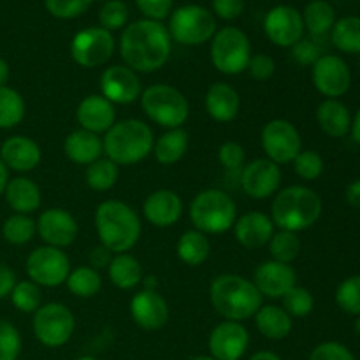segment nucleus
Returning a JSON list of instances; mask_svg holds the SVG:
<instances>
[{
    "label": "nucleus",
    "instance_id": "obj_1",
    "mask_svg": "<svg viewBox=\"0 0 360 360\" xmlns=\"http://www.w3.org/2000/svg\"><path fill=\"white\" fill-rule=\"evenodd\" d=\"M172 39L160 21L139 20L125 27L120 37V55L134 72H155L167 63Z\"/></svg>",
    "mask_w": 360,
    "mask_h": 360
},
{
    "label": "nucleus",
    "instance_id": "obj_2",
    "mask_svg": "<svg viewBox=\"0 0 360 360\" xmlns=\"http://www.w3.org/2000/svg\"><path fill=\"white\" fill-rule=\"evenodd\" d=\"M322 197L308 186H287L271 204V220L280 231L297 232L308 231L322 217Z\"/></svg>",
    "mask_w": 360,
    "mask_h": 360
},
{
    "label": "nucleus",
    "instance_id": "obj_3",
    "mask_svg": "<svg viewBox=\"0 0 360 360\" xmlns=\"http://www.w3.org/2000/svg\"><path fill=\"white\" fill-rule=\"evenodd\" d=\"M210 299L214 311L229 322H243L262 308V294L253 281L239 274H220L210 287Z\"/></svg>",
    "mask_w": 360,
    "mask_h": 360
},
{
    "label": "nucleus",
    "instance_id": "obj_4",
    "mask_svg": "<svg viewBox=\"0 0 360 360\" xmlns=\"http://www.w3.org/2000/svg\"><path fill=\"white\" fill-rule=\"evenodd\" d=\"M95 229L101 245L111 253H127L141 238V220L122 200H104L95 211Z\"/></svg>",
    "mask_w": 360,
    "mask_h": 360
},
{
    "label": "nucleus",
    "instance_id": "obj_5",
    "mask_svg": "<svg viewBox=\"0 0 360 360\" xmlns=\"http://www.w3.org/2000/svg\"><path fill=\"white\" fill-rule=\"evenodd\" d=\"M104 153L116 165H134L143 162L153 151L155 136L150 125L141 120H123L116 122L105 132Z\"/></svg>",
    "mask_w": 360,
    "mask_h": 360
},
{
    "label": "nucleus",
    "instance_id": "obj_6",
    "mask_svg": "<svg viewBox=\"0 0 360 360\" xmlns=\"http://www.w3.org/2000/svg\"><path fill=\"white\" fill-rule=\"evenodd\" d=\"M190 220L202 234H221L234 227L238 207L232 197L221 190H202L190 204Z\"/></svg>",
    "mask_w": 360,
    "mask_h": 360
},
{
    "label": "nucleus",
    "instance_id": "obj_7",
    "mask_svg": "<svg viewBox=\"0 0 360 360\" xmlns=\"http://www.w3.org/2000/svg\"><path fill=\"white\" fill-rule=\"evenodd\" d=\"M144 115L164 129H179L188 120L190 105L185 95L171 84H151L141 94Z\"/></svg>",
    "mask_w": 360,
    "mask_h": 360
},
{
    "label": "nucleus",
    "instance_id": "obj_8",
    "mask_svg": "<svg viewBox=\"0 0 360 360\" xmlns=\"http://www.w3.org/2000/svg\"><path fill=\"white\" fill-rule=\"evenodd\" d=\"M169 35L183 46H200L217 34V18L206 7L186 4L178 7L169 20Z\"/></svg>",
    "mask_w": 360,
    "mask_h": 360
},
{
    "label": "nucleus",
    "instance_id": "obj_9",
    "mask_svg": "<svg viewBox=\"0 0 360 360\" xmlns=\"http://www.w3.org/2000/svg\"><path fill=\"white\" fill-rule=\"evenodd\" d=\"M252 58V44L241 28L224 27L211 39V62L214 69L227 76L245 72Z\"/></svg>",
    "mask_w": 360,
    "mask_h": 360
},
{
    "label": "nucleus",
    "instance_id": "obj_10",
    "mask_svg": "<svg viewBox=\"0 0 360 360\" xmlns=\"http://www.w3.org/2000/svg\"><path fill=\"white\" fill-rule=\"evenodd\" d=\"M34 334L48 348H60L72 338L76 320L65 304L49 302L34 313Z\"/></svg>",
    "mask_w": 360,
    "mask_h": 360
},
{
    "label": "nucleus",
    "instance_id": "obj_11",
    "mask_svg": "<svg viewBox=\"0 0 360 360\" xmlns=\"http://www.w3.org/2000/svg\"><path fill=\"white\" fill-rule=\"evenodd\" d=\"M260 144L267 158L276 165L290 164L302 151L301 134L294 123L283 118L271 120L264 125Z\"/></svg>",
    "mask_w": 360,
    "mask_h": 360
},
{
    "label": "nucleus",
    "instance_id": "obj_12",
    "mask_svg": "<svg viewBox=\"0 0 360 360\" xmlns=\"http://www.w3.org/2000/svg\"><path fill=\"white\" fill-rule=\"evenodd\" d=\"M116 48V41L109 30L102 27H88L77 32L70 42V56L77 65L95 69L109 62Z\"/></svg>",
    "mask_w": 360,
    "mask_h": 360
},
{
    "label": "nucleus",
    "instance_id": "obj_13",
    "mask_svg": "<svg viewBox=\"0 0 360 360\" xmlns=\"http://www.w3.org/2000/svg\"><path fill=\"white\" fill-rule=\"evenodd\" d=\"M27 274L39 287H58L70 273V260L60 248L39 246L27 257Z\"/></svg>",
    "mask_w": 360,
    "mask_h": 360
},
{
    "label": "nucleus",
    "instance_id": "obj_14",
    "mask_svg": "<svg viewBox=\"0 0 360 360\" xmlns=\"http://www.w3.org/2000/svg\"><path fill=\"white\" fill-rule=\"evenodd\" d=\"M302 14L292 6H276L264 18V32L274 46L292 48L304 37Z\"/></svg>",
    "mask_w": 360,
    "mask_h": 360
},
{
    "label": "nucleus",
    "instance_id": "obj_15",
    "mask_svg": "<svg viewBox=\"0 0 360 360\" xmlns=\"http://www.w3.org/2000/svg\"><path fill=\"white\" fill-rule=\"evenodd\" d=\"M313 84L327 98L343 97L352 84L348 63L338 55H322L313 65Z\"/></svg>",
    "mask_w": 360,
    "mask_h": 360
},
{
    "label": "nucleus",
    "instance_id": "obj_16",
    "mask_svg": "<svg viewBox=\"0 0 360 360\" xmlns=\"http://www.w3.org/2000/svg\"><path fill=\"white\" fill-rule=\"evenodd\" d=\"M239 185L248 197L264 200L276 195L281 185V169L269 158H257L243 167L239 174Z\"/></svg>",
    "mask_w": 360,
    "mask_h": 360
},
{
    "label": "nucleus",
    "instance_id": "obj_17",
    "mask_svg": "<svg viewBox=\"0 0 360 360\" xmlns=\"http://www.w3.org/2000/svg\"><path fill=\"white\" fill-rule=\"evenodd\" d=\"M37 224V234L42 241L53 248H67L77 238V221L69 211L62 207H51L41 213Z\"/></svg>",
    "mask_w": 360,
    "mask_h": 360
},
{
    "label": "nucleus",
    "instance_id": "obj_18",
    "mask_svg": "<svg viewBox=\"0 0 360 360\" xmlns=\"http://www.w3.org/2000/svg\"><path fill=\"white\" fill-rule=\"evenodd\" d=\"M102 97L112 104H132L141 98L143 88L137 72L127 65H111L101 76Z\"/></svg>",
    "mask_w": 360,
    "mask_h": 360
},
{
    "label": "nucleus",
    "instance_id": "obj_19",
    "mask_svg": "<svg viewBox=\"0 0 360 360\" xmlns=\"http://www.w3.org/2000/svg\"><path fill=\"white\" fill-rule=\"evenodd\" d=\"M250 334L241 322H221L210 336L211 357L217 360H239L246 354Z\"/></svg>",
    "mask_w": 360,
    "mask_h": 360
},
{
    "label": "nucleus",
    "instance_id": "obj_20",
    "mask_svg": "<svg viewBox=\"0 0 360 360\" xmlns=\"http://www.w3.org/2000/svg\"><path fill=\"white\" fill-rule=\"evenodd\" d=\"M253 285L262 294V297L281 299L290 288L297 285V273L290 264L267 260L255 269Z\"/></svg>",
    "mask_w": 360,
    "mask_h": 360
},
{
    "label": "nucleus",
    "instance_id": "obj_21",
    "mask_svg": "<svg viewBox=\"0 0 360 360\" xmlns=\"http://www.w3.org/2000/svg\"><path fill=\"white\" fill-rule=\"evenodd\" d=\"M132 320L144 330H158L169 322V306L157 290L143 288L130 301Z\"/></svg>",
    "mask_w": 360,
    "mask_h": 360
},
{
    "label": "nucleus",
    "instance_id": "obj_22",
    "mask_svg": "<svg viewBox=\"0 0 360 360\" xmlns=\"http://www.w3.org/2000/svg\"><path fill=\"white\" fill-rule=\"evenodd\" d=\"M76 120L83 130L105 134L116 123L115 104L102 95H88L77 105Z\"/></svg>",
    "mask_w": 360,
    "mask_h": 360
},
{
    "label": "nucleus",
    "instance_id": "obj_23",
    "mask_svg": "<svg viewBox=\"0 0 360 360\" xmlns=\"http://www.w3.org/2000/svg\"><path fill=\"white\" fill-rule=\"evenodd\" d=\"M42 151L34 139L25 136H13L0 146V160L7 169L16 172H30L41 164Z\"/></svg>",
    "mask_w": 360,
    "mask_h": 360
},
{
    "label": "nucleus",
    "instance_id": "obj_24",
    "mask_svg": "<svg viewBox=\"0 0 360 360\" xmlns=\"http://www.w3.org/2000/svg\"><path fill=\"white\" fill-rule=\"evenodd\" d=\"M143 213L151 225L158 229L172 227L183 214V202L172 190H157L143 204Z\"/></svg>",
    "mask_w": 360,
    "mask_h": 360
},
{
    "label": "nucleus",
    "instance_id": "obj_25",
    "mask_svg": "<svg viewBox=\"0 0 360 360\" xmlns=\"http://www.w3.org/2000/svg\"><path fill=\"white\" fill-rule=\"evenodd\" d=\"M236 239L246 250H259L271 241L274 234V224L271 217L260 211H250L236 220Z\"/></svg>",
    "mask_w": 360,
    "mask_h": 360
},
{
    "label": "nucleus",
    "instance_id": "obj_26",
    "mask_svg": "<svg viewBox=\"0 0 360 360\" xmlns=\"http://www.w3.org/2000/svg\"><path fill=\"white\" fill-rule=\"evenodd\" d=\"M204 105H206L207 115L214 122L229 123L238 118L241 98H239L238 90L229 83H213L207 88Z\"/></svg>",
    "mask_w": 360,
    "mask_h": 360
},
{
    "label": "nucleus",
    "instance_id": "obj_27",
    "mask_svg": "<svg viewBox=\"0 0 360 360\" xmlns=\"http://www.w3.org/2000/svg\"><path fill=\"white\" fill-rule=\"evenodd\" d=\"M63 151L70 162L77 165H90L102 157L104 144L102 139L88 130H74L63 141Z\"/></svg>",
    "mask_w": 360,
    "mask_h": 360
},
{
    "label": "nucleus",
    "instance_id": "obj_28",
    "mask_svg": "<svg viewBox=\"0 0 360 360\" xmlns=\"http://www.w3.org/2000/svg\"><path fill=\"white\" fill-rule=\"evenodd\" d=\"M316 123L323 134L334 139L348 136L352 129V115L338 98H326L316 108Z\"/></svg>",
    "mask_w": 360,
    "mask_h": 360
},
{
    "label": "nucleus",
    "instance_id": "obj_29",
    "mask_svg": "<svg viewBox=\"0 0 360 360\" xmlns=\"http://www.w3.org/2000/svg\"><path fill=\"white\" fill-rule=\"evenodd\" d=\"M4 195H6V200L11 206V210L16 211L18 214L34 213V211L41 207L42 202L39 186L32 179L21 178V176L9 179Z\"/></svg>",
    "mask_w": 360,
    "mask_h": 360
},
{
    "label": "nucleus",
    "instance_id": "obj_30",
    "mask_svg": "<svg viewBox=\"0 0 360 360\" xmlns=\"http://www.w3.org/2000/svg\"><path fill=\"white\" fill-rule=\"evenodd\" d=\"M255 326L267 340L281 341L292 333V316L283 308L267 304L255 313Z\"/></svg>",
    "mask_w": 360,
    "mask_h": 360
},
{
    "label": "nucleus",
    "instance_id": "obj_31",
    "mask_svg": "<svg viewBox=\"0 0 360 360\" xmlns=\"http://www.w3.org/2000/svg\"><path fill=\"white\" fill-rule=\"evenodd\" d=\"M188 132L183 127L171 129L165 134H162L158 139H155L153 155L158 164L172 165L185 157V153L188 151Z\"/></svg>",
    "mask_w": 360,
    "mask_h": 360
},
{
    "label": "nucleus",
    "instance_id": "obj_32",
    "mask_svg": "<svg viewBox=\"0 0 360 360\" xmlns=\"http://www.w3.org/2000/svg\"><path fill=\"white\" fill-rule=\"evenodd\" d=\"M109 280L120 290H132L143 281V267L130 253H118L108 266Z\"/></svg>",
    "mask_w": 360,
    "mask_h": 360
},
{
    "label": "nucleus",
    "instance_id": "obj_33",
    "mask_svg": "<svg viewBox=\"0 0 360 360\" xmlns=\"http://www.w3.org/2000/svg\"><path fill=\"white\" fill-rule=\"evenodd\" d=\"M211 245L207 241V236L199 231H186L185 234L179 238L178 245H176V253H178L179 260L186 266L197 267L204 264L210 257Z\"/></svg>",
    "mask_w": 360,
    "mask_h": 360
},
{
    "label": "nucleus",
    "instance_id": "obj_34",
    "mask_svg": "<svg viewBox=\"0 0 360 360\" xmlns=\"http://www.w3.org/2000/svg\"><path fill=\"white\" fill-rule=\"evenodd\" d=\"M304 28L311 35H326L336 23V11L327 0H311L302 11Z\"/></svg>",
    "mask_w": 360,
    "mask_h": 360
},
{
    "label": "nucleus",
    "instance_id": "obj_35",
    "mask_svg": "<svg viewBox=\"0 0 360 360\" xmlns=\"http://www.w3.org/2000/svg\"><path fill=\"white\" fill-rule=\"evenodd\" d=\"M330 41L341 53L360 55V16H345L336 20L330 30Z\"/></svg>",
    "mask_w": 360,
    "mask_h": 360
},
{
    "label": "nucleus",
    "instance_id": "obj_36",
    "mask_svg": "<svg viewBox=\"0 0 360 360\" xmlns=\"http://www.w3.org/2000/svg\"><path fill=\"white\" fill-rule=\"evenodd\" d=\"M65 283L70 294L81 299L94 297V295L98 294V290L102 287L101 274H98L97 269H94L90 266H81L77 269L70 271Z\"/></svg>",
    "mask_w": 360,
    "mask_h": 360
},
{
    "label": "nucleus",
    "instance_id": "obj_37",
    "mask_svg": "<svg viewBox=\"0 0 360 360\" xmlns=\"http://www.w3.org/2000/svg\"><path fill=\"white\" fill-rule=\"evenodd\" d=\"M120 165L109 158H98L86 167V185L95 192H108L116 185L120 176Z\"/></svg>",
    "mask_w": 360,
    "mask_h": 360
},
{
    "label": "nucleus",
    "instance_id": "obj_38",
    "mask_svg": "<svg viewBox=\"0 0 360 360\" xmlns=\"http://www.w3.org/2000/svg\"><path fill=\"white\" fill-rule=\"evenodd\" d=\"M25 116V101L14 88L0 86V129H13Z\"/></svg>",
    "mask_w": 360,
    "mask_h": 360
},
{
    "label": "nucleus",
    "instance_id": "obj_39",
    "mask_svg": "<svg viewBox=\"0 0 360 360\" xmlns=\"http://www.w3.org/2000/svg\"><path fill=\"white\" fill-rule=\"evenodd\" d=\"M37 234V224L28 214H13L2 225V236L9 245H27Z\"/></svg>",
    "mask_w": 360,
    "mask_h": 360
},
{
    "label": "nucleus",
    "instance_id": "obj_40",
    "mask_svg": "<svg viewBox=\"0 0 360 360\" xmlns=\"http://www.w3.org/2000/svg\"><path fill=\"white\" fill-rule=\"evenodd\" d=\"M267 245H269L271 260H276V262L281 264H292L301 253V239L294 232H274Z\"/></svg>",
    "mask_w": 360,
    "mask_h": 360
},
{
    "label": "nucleus",
    "instance_id": "obj_41",
    "mask_svg": "<svg viewBox=\"0 0 360 360\" xmlns=\"http://www.w3.org/2000/svg\"><path fill=\"white\" fill-rule=\"evenodd\" d=\"M11 301H13L14 308H16L18 311L35 313L41 308L42 302L41 287L30 280L18 281V283L14 285L13 292H11Z\"/></svg>",
    "mask_w": 360,
    "mask_h": 360
},
{
    "label": "nucleus",
    "instance_id": "obj_42",
    "mask_svg": "<svg viewBox=\"0 0 360 360\" xmlns=\"http://www.w3.org/2000/svg\"><path fill=\"white\" fill-rule=\"evenodd\" d=\"M281 299H283L285 311L290 316H297V319H304L315 308V299H313L311 292L304 287H297V285L290 288Z\"/></svg>",
    "mask_w": 360,
    "mask_h": 360
},
{
    "label": "nucleus",
    "instance_id": "obj_43",
    "mask_svg": "<svg viewBox=\"0 0 360 360\" xmlns=\"http://www.w3.org/2000/svg\"><path fill=\"white\" fill-rule=\"evenodd\" d=\"M336 304L348 315H360V274L341 281L336 290Z\"/></svg>",
    "mask_w": 360,
    "mask_h": 360
},
{
    "label": "nucleus",
    "instance_id": "obj_44",
    "mask_svg": "<svg viewBox=\"0 0 360 360\" xmlns=\"http://www.w3.org/2000/svg\"><path fill=\"white\" fill-rule=\"evenodd\" d=\"M294 171L295 174L301 179H306V181H313V179H319L322 176L323 167V158L319 151L315 150H302L297 157L294 158Z\"/></svg>",
    "mask_w": 360,
    "mask_h": 360
},
{
    "label": "nucleus",
    "instance_id": "obj_45",
    "mask_svg": "<svg viewBox=\"0 0 360 360\" xmlns=\"http://www.w3.org/2000/svg\"><path fill=\"white\" fill-rule=\"evenodd\" d=\"M98 21L105 30H120L129 21V7L123 0H109L102 6L101 13H98Z\"/></svg>",
    "mask_w": 360,
    "mask_h": 360
},
{
    "label": "nucleus",
    "instance_id": "obj_46",
    "mask_svg": "<svg viewBox=\"0 0 360 360\" xmlns=\"http://www.w3.org/2000/svg\"><path fill=\"white\" fill-rule=\"evenodd\" d=\"M21 352V336L16 327L0 319V360H18Z\"/></svg>",
    "mask_w": 360,
    "mask_h": 360
},
{
    "label": "nucleus",
    "instance_id": "obj_47",
    "mask_svg": "<svg viewBox=\"0 0 360 360\" xmlns=\"http://www.w3.org/2000/svg\"><path fill=\"white\" fill-rule=\"evenodd\" d=\"M94 0H44V6L51 16L58 20H72L86 13Z\"/></svg>",
    "mask_w": 360,
    "mask_h": 360
},
{
    "label": "nucleus",
    "instance_id": "obj_48",
    "mask_svg": "<svg viewBox=\"0 0 360 360\" xmlns=\"http://www.w3.org/2000/svg\"><path fill=\"white\" fill-rule=\"evenodd\" d=\"M245 150H243L241 144L234 143V141H227L218 150V162L229 172H239L241 174L243 167H245Z\"/></svg>",
    "mask_w": 360,
    "mask_h": 360
},
{
    "label": "nucleus",
    "instance_id": "obj_49",
    "mask_svg": "<svg viewBox=\"0 0 360 360\" xmlns=\"http://www.w3.org/2000/svg\"><path fill=\"white\" fill-rule=\"evenodd\" d=\"M246 70H248L252 79L267 81L269 77H273L274 70H276V62H274L273 56L266 55V53H259V55H252Z\"/></svg>",
    "mask_w": 360,
    "mask_h": 360
},
{
    "label": "nucleus",
    "instance_id": "obj_50",
    "mask_svg": "<svg viewBox=\"0 0 360 360\" xmlns=\"http://www.w3.org/2000/svg\"><path fill=\"white\" fill-rule=\"evenodd\" d=\"M309 360H355L354 354L345 345L336 341H326L315 347L309 355Z\"/></svg>",
    "mask_w": 360,
    "mask_h": 360
},
{
    "label": "nucleus",
    "instance_id": "obj_51",
    "mask_svg": "<svg viewBox=\"0 0 360 360\" xmlns=\"http://www.w3.org/2000/svg\"><path fill=\"white\" fill-rule=\"evenodd\" d=\"M136 4L146 20L151 21L165 20L172 11V0H136Z\"/></svg>",
    "mask_w": 360,
    "mask_h": 360
},
{
    "label": "nucleus",
    "instance_id": "obj_52",
    "mask_svg": "<svg viewBox=\"0 0 360 360\" xmlns=\"http://www.w3.org/2000/svg\"><path fill=\"white\" fill-rule=\"evenodd\" d=\"M320 48L313 41L308 39H301L297 44L292 46V58L299 63V65H315L316 60L320 58Z\"/></svg>",
    "mask_w": 360,
    "mask_h": 360
},
{
    "label": "nucleus",
    "instance_id": "obj_53",
    "mask_svg": "<svg viewBox=\"0 0 360 360\" xmlns=\"http://www.w3.org/2000/svg\"><path fill=\"white\" fill-rule=\"evenodd\" d=\"M213 11L220 20L232 21L245 11V0H213Z\"/></svg>",
    "mask_w": 360,
    "mask_h": 360
},
{
    "label": "nucleus",
    "instance_id": "obj_54",
    "mask_svg": "<svg viewBox=\"0 0 360 360\" xmlns=\"http://www.w3.org/2000/svg\"><path fill=\"white\" fill-rule=\"evenodd\" d=\"M16 274L6 264H0V299L7 297L13 292L14 285H16Z\"/></svg>",
    "mask_w": 360,
    "mask_h": 360
},
{
    "label": "nucleus",
    "instance_id": "obj_55",
    "mask_svg": "<svg viewBox=\"0 0 360 360\" xmlns=\"http://www.w3.org/2000/svg\"><path fill=\"white\" fill-rule=\"evenodd\" d=\"M111 252L104 246H98V248H94L90 252V267L94 269H102V267H108L109 262H111Z\"/></svg>",
    "mask_w": 360,
    "mask_h": 360
},
{
    "label": "nucleus",
    "instance_id": "obj_56",
    "mask_svg": "<svg viewBox=\"0 0 360 360\" xmlns=\"http://www.w3.org/2000/svg\"><path fill=\"white\" fill-rule=\"evenodd\" d=\"M345 197H347L348 206H352L354 210H360V179H355L348 185Z\"/></svg>",
    "mask_w": 360,
    "mask_h": 360
},
{
    "label": "nucleus",
    "instance_id": "obj_57",
    "mask_svg": "<svg viewBox=\"0 0 360 360\" xmlns=\"http://www.w3.org/2000/svg\"><path fill=\"white\" fill-rule=\"evenodd\" d=\"M350 134H352V139H354L357 144H360V109L357 111V115H355V118H352Z\"/></svg>",
    "mask_w": 360,
    "mask_h": 360
},
{
    "label": "nucleus",
    "instance_id": "obj_58",
    "mask_svg": "<svg viewBox=\"0 0 360 360\" xmlns=\"http://www.w3.org/2000/svg\"><path fill=\"white\" fill-rule=\"evenodd\" d=\"M7 183H9V169H7L6 164L0 160V195L6 192Z\"/></svg>",
    "mask_w": 360,
    "mask_h": 360
},
{
    "label": "nucleus",
    "instance_id": "obj_59",
    "mask_svg": "<svg viewBox=\"0 0 360 360\" xmlns=\"http://www.w3.org/2000/svg\"><path fill=\"white\" fill-rule=\"evenodd\" d=\"M7 81H9V65L4 58H0V86H7Z\"/></svg>",
    "mask_w": 360,
    "mask_h": 360
},
{
    "label": "nucleus",
    "instance_id": "obj_60",
    "mask_svg": "<svg viewBox=\"0 0 360 360\" xmlns=\"http://www.w3.org/2000/svg\"><path fill=\"white\" fill-rule=\"evenodd\" d=\"M250 360H281L276 354L273 352H257L255 355H252Z\"/></svg>",
    "mask_w": 360,
    "mask_h": 360
},
{
    "label": "nucleus",
    "instance_id": "obj_61",
    "mask_svg": "<svg viewBox=\"0 0 360 360\" xmlns=\"http://www.w3.org/2000/svg\"><path fill=\"white\" fill-rule=\"evenodd\" d=\"M144 288H146V290H157V278L155 276H148V278H144ZM143 281H141V283H143Z\"/></svg>",
    "mask_w": 360,
    "mask_h": 360
},
{
    "label": "nucleus",
    "instance_id": "obj_62",
    "mask_svg": "<svg viewBox=\"0 0 360 360\" xmlns=\"http://www.w3.org/2000/svg\"><path fill=\"white\" fill-rule=\"evenodd\" d=\"M354 329H355V333H357V336H360V315L357 316V319H355Z\"/></svg>",
    "mask_w": 360,
    "mask_h": 360
},
{
    "label": "nucleus",
    "instance_id": "obj_63",
    "mask_svg": "<svg viewBox=\"0 0 360 360\" xmlns=\"http://www.w3.org/2000/svg\"><path fill=\"white\" fill-rule=\"evenodd\" d=\"M190 360H217L214 357H207V355H197V357H193V359H190Z\"/></svg>",
    "mask_w": 360,
    "mask_h": 360
},
{
    "label": "nucleus",
    "instance_id": "obj_64",
    "mask_svg": "<svg viewBox=\"0 0 360 360\" xmlns=\"http://www.w3.org/2000/svg\"><path fill=\"white\" fill-rule=\"evenodd\" d=\"M77 360H97V359H94V357H81V359H77Z\"/></svg>",
    "mask_w": 360,
    "mask_h": 360
}]
</instances>
